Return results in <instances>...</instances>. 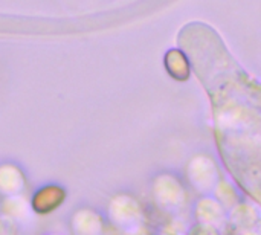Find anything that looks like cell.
Wrapping results in <instances>:
<instances>
[{"label":"cell","mask_w":261,"mask_h":235,"mask_svg":"<svg viewBox=\"0 0 261 235\" xmlns=\"http://www.w3.org/2000/svg\"><path fill=\"white\" fill-rule=\"evenodd\" d=\"M28 177L18 165L12 162L0 164V199L28 194Z\"/></svg>","instance_id":"8992f818"},{"label":"cell","mask_w":261,"mask_h":235,"mask_svg":"<svg viewBox=\"0 0 261 235\" xmlns=\"http://www.w3.org/2000/svg\"><path fill=\"white\" fill-rule=\"evenodd\" d=\"M187 235H220L216 226H211V225H205V223H199L194 225Z\"/></svg>","instance_id":"7c38bea8"},{"label":"cell","mask_w":261,"mask_h":235,"mask_svg":"<svg viewBox=\"0 0 261 235\" xmlns=\"http://www.w3.org/2000/svg\"><path fill=\"white\" fill-rule=\"evenodd\" d=\"M70 235H104L106 220L102 214L90 206L76 208L69 219Z\"/></svg>","instance_id":"5b68a950"},{"label":"cell","mask_w":261,"mask_h":235,"mask_svg":"<svg viewBox=\"0 0 261 235\" xmlns=\"http://www.w3.org/2000/svg\"><path fill=\"white\" fill-rule=\"evenodd\" d=\"M0 235H18V225L3 214H0Z\"/></svg>","instance_id":"8fae6325"},{"label":"cell","mask_w":261,"mask_h":235,"mask_svg":"<svg viewBox=\"0 0 261 235\" xmlns=\"http://www.w3.org/2000/svg\"><path fill=\"white\" fill-rule=\"evenodd\" d=\"M258 217L252 206L249 205H237L232 210V214L229 217V223L237 231H249L255 226Z\"/></svg>","instance_id":"9c48e42d"},{"label":"cell","mask_w":261,"mask_h":235,"mask_svg":"<svg viewBox=\"0 0 261 235\" xmlns=\"http://www.w3.org/2000/svg\"><path fill=\"white\" fill-rule=\"evenodd\" d=\"M216 197L217 200L225 206V208H229V206H237V191L232 185H229L228 182L225 180H220L219 185L216 187Z\"/></svg>","instance_id":"30bf717a"},{"label":"cell","mask_w":261,"mask_h":235,"mask_svg":"<svg viewBox=\"0 0 261 235\" xmlns=\"http://www.w3.org/2000/svg\"><path fill=\"white\" fill-rule=\"evenodd\" d=\"M159 235H182L179 231H176V229H173L171 226H165L162 231H161V234Z\"/></svg>","instance_id":"4fadbf2b"},{"label":"cell","mask_w":261,"mask_h":235,"mask_svg":"<svg viewBox=\"0 0 261 235\" xmlns=\"http://www.w3.org/2000/svg\"><path fill=\"white\" fill-rule=\"evenodd\" d=\"M151 196L161 211L173 213L184 208L187 202V190L184 184L173 174H159L153 179Z\"/></svg>","instance_id":"7a4b0ae2"},{"label":"cell","mask_w":261,"mask_h":235,"mask_svg":"<svg viewBox=\"0 0 261 235\" xmlns=\"http://www.w3.org/2000/svg\"><path fill=\"white\" fill-rule=\"evenodd\" d=\"M196 217L199 223L219 226L225 222V206L213 197H202L196 208H194Z\"/></svg>","instance_id":"ba28073f"},{"label":"cell","mask_w":261,"mask_h":235,"mask_svg":"<svg viewBox=\"0 0 261 235\" xmlns=\"http://www.w3.org/2000/svg\"><path fill=\"white\" fill-rule=\"evenodd\" d=\"M187 177L188 184L202 194L216 191V187L219 185V171L213 161L206 158H196L187 168Z\"/></svg>","instance_id":"277c9868"},{"label":"cell","mask_w":261,"mask_h":235,"mask_svg":"<svg viewBox=\"0 0 261 235\" xmlns=\"http://www.w3.org/2000/svg\"><path fill=\"white\" fill-rule=\"evenodd\" d=\"M44 235H63V234H58V232H49V234H44Z\"/></svg>","instance_id":"9a60e30c"},{"label":"cell","mask_w":261,"mask_h":235,"mask_svg":"<svg viewBox=\"0 0 261 235\" xmlns=\"http://www.w3.org/2000/svg\"><path fill=\"white\" fill-rule=\"evenodd\" d=\"M107 219L109 223L122 235L145 226V211L141 202L127 193H118L109 200Z\"/></svg>","instance_id":"6da1fadb"},{"label":"cell","mask_w":261,"mask_h":235,"mask_svg":"<svg viewBox=\"0 0 261 235\" xmlns=\"http://www.w3.org/2000/svg\"><path fill=\"white\" fill-rule=\"evenodd\" d=\"M0 213L9 219H12L17 225H26L35 217L28 194L2 199Z\"/></svg>","instance_id":"52a82bcc"},{"label":"cell","mask_w":261,"mask_h":235,"mask_svg":"<svg viewBox=\"0 0 261 235\" xmlns=\"http://www.w3.org/2000/svg\"><path fill=\"white\" fill-rule=\"evenodd\" d=\"M31 206L35 216L46 217L58 211L67 200V191L60 184H46L37 188L31 196Z\"/></svg>","instance_id":"3957f363"},{"label":"cell","mask_w":261,"mask_h":235,"mask_svg":"<svg viewBox=\"0 0 261 235\" xmlns=\"http://www.w3.org/2000/svg\"><path fill=\"white\" fill-rule=\"evenodd\" d=\"M124 235H153L145 226H142V228H139V229H136V231H133V232H130V234H124Z\"/></svg>","instance_id":"5bb4252c"}]
</instances>
